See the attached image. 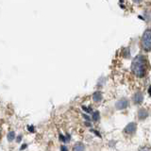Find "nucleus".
<instances>
[{
	"label": "nucleus",
	"instance_id": "obj_9",
	"mask_svg": "<svg viewBox=\"0 0 151 151\" xmlns=\"http://www.w3.org/2000/svg\"><path fill=\"white\" fill-rule=\"evenodd\" d=\"M93 121L94 122H97L99 120V118H100V115H99V112L98 111H93Z\"/></svg>",
	"mask_w": 151,
	"mask_h": 151
},
{
	"label": "nucleus",
	"instance_id": "obj_1",
	"mask_svg": "<svg viewBox=\"0 0 151 151\" xmlns=\"http://www.w3.org/2000/svg\"><path fill=\"white\" fill-rule=\"evenodd\" d=\"M131 70L138 78H144L147 71V60L143 55L137 56L132 61Z\"/></svg>",
	"mask_w": 151,
	"mask_h": 151
},
{
	"label": "nucleus",
	"instance_id": "obj_4",
	"mask_svg": "<svg viewBox=\"0 0 151 151\" xmlns=\"http://www.w3.org/2000/svg\"><path fill=\"white\" fill-rule=\"evenodd\" d=\"M129 106V101L127 98H121L115 103V108L117 110H125Z\"/></svg>",
	"mask_w": 151,
	"mask_h": 151
},
{
	"label": "nucleus",
	"instance_id": "obj_12",
	"mask_svg": "<svg viewBox=\"0 0 151 151\" xmlns=\"http://www.w3.org/2000/svg\"><path fill=\"white\" fill-rule=\"evenodd\" d=\"M60 151H68V148L66 147L65 145H61V147H60Z\"/></svg>",
	"mask_w": 151,
	"mask_h": 151
},
{
	"label": "nucleus",
	"instance_id": "obj_6",
	"mask_svg": "<svg viewBox=\"0 0 151 151\" xmlns=\"http://www.w3.org/2000/svg\"><path fill=\"white\" fill-rule=\"evenodd\" d=\"M147 116H148V111L147 110H145L144 108L140 109L138 112H137V117H138L139 120H145Z\"/></svg>",
	"mask_w": 151,
	"mask_h": 151
},
{
	"label": "nucleus",
	"instance_id": "obj_7",
	"mask_svg": "<svg viewBox=\"0 0 151 151\" xmlns=\"http://www.w3.org/2000/svg\"><path fill=\"white\" fill-rule=\"evenodd\" d=\"M85 150V145L78 142V143H76L74 147H73V151H84Z\"/></svg>",
	"mask_w": 151,
	"mask_h": 151
},
{
	"label": "nucleus",
	"instance_id": "obj_14",
	"mask_svg": "<svg viewBox=\"0 0 151 151\" xmlns=\"http://www.w3.org/2000/svg\"><path fill=\"white\" fill-rule=\"evenodd\" d=\"M142 1V0H133V2H135V3H140Z\"/></svg>",
	"mask_w": 151,
	"mask_h": 151
},
{
	"label": "nucleus",
	"instance_id": "obj_2",
	"mask_svg": "<svg viewBox=\"0 0 151 151\" xmlns=\"http://www.w3.org/2000/svg\"><path fill=\"white\" fill-rule=\"evenodd\" d=\"M141 45L145 51L151 50V28H148L144 32L141 40Z\"/></svg>",
	"mask_w": 151,
	"mask_h": 151
},
{
	"label": "nucleus",
	"instance_id": "obj_15",
	"mask_svg": "<svg viewBox=\"0 0 151 151\" xmlns=\"http://www.w3.org/2000/svg\"><path fill=\"white\" fill-rule=\"evenodd\" d=\"M0 137H1V130H0Z\"/></svg>",
	"mask_w": 151,
	"mask_h": 151
},
{
	"label": "nucleus",
	"instance_id": "obj_5",
	"mask_svg": "<svg viewBox=\"0 0 151 151\" xmlns=\"http://www.w3.org/2000/svg\"><path fill=\"white\" fill-rule=\"evenodd\" d=\"M132 100H133L134 104H136V105H140V104H142V102H143V100H144L143 93H142L141 92L135 93L133 97H132Z\"/></svg>",
	"mask_w": 151,
	"mask_h": 151
},
{
	"label": "nucleus",
	"instance_id": "obj_10",
	"mask_svg": "<svg viewBox=\"0 0 151 151\" xmlns=\"http://www.w3.org/2000/svg\"><path fill=\"white\" fill-rule=\"evenodd\" d=\"M139 151H151V147L148 145H145V146H142L139 149Z\"/></svg>",
	"mask_w": 151,
	"mask_h": 151
},
{
	"label": "nucleus",
	"instance_id": "obj_8",
	"mask_svg": "<svg viewBox=\"0 0 151 151\" xmlns=\"http://www.w3.org/2000/svg\"><path fill=\"white\" fill-rule=\"evenodd\" d=\"M93 99L94 102H100L102 100V93L100 92H96L93 94Z\"/></svg>",
	"mask_w": 151,
	"mask_h": 151
},
{
	"label": "nucleus",
	"instance_id": "obj_13",
	"mask_svg": "<svg viewBox=\"0 0 151 151\" xmlns=\"http://www.w3.org/2000/svg\"><path fill=\"white\" fill-rule=\"evenodd\" d=\"M82 108H83V110H84V111H86L87 112H90V111H92V110H90V109H88L87 107H84V106H83Z\"/></svg>",
	"mask_w": 151,
	"mask_h": 151
},
{
	"label": "nucleus",
	"instance_id": "obj_3",
	"mask_svg": "<svg viewBox=\"0 0 151 151\" xmlns=\"http://www.w3.org/2000/svg\"><path fill=\"white\" fill-rule=\"evenodd\" d=\"M136 129H137V125H136V123L131 122V123H129V124H127V125L126 126V127L124 129V132H125L126 134L132 135V134H134V133H135Z\"/></svg>",
	"mask_w": 151,
	"mask_h": 151
},
{
	"label": "nucleus",
	"instance_id": "obj_11",
	"mask_svg": "<svg viewBox=\"0 0 151 151\" xmlns=\"http://www.w3.org/2000/svg\"><path fill=\"white\" fill-rule=\"evenodd\" d=\"M8 137H9V140H12L13 138H14V132H9V135H8Z\"/></svg>",
	"mask_w": 151,
	"mask_h": 151
}]
</instances>
